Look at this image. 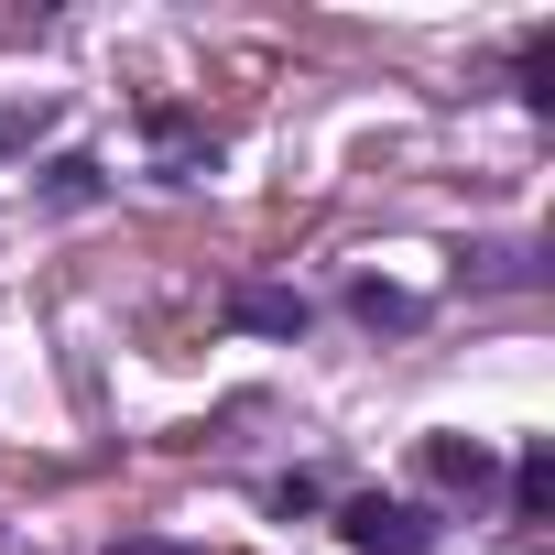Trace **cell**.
I'll return each instance as SVG.
<instances>
[{
	"label": "cell",
	"mask_w": 555,
	"mask_h": 555,
	"mask_svg": "<svg viewBox=\"0 0 555 555\" xmlns=\"http://www.w3.org/2000/svg\"><path fill=\"white\" fill-rule=\"evenodd\" d=\"M338 533H349L360 555H425V544H436V522H425L414 501H382V490H360V501L338 512Z\"/></svg>",
	"instance_id": "6da1fadb"
},
{
	"label": "cell",
	"mask_w": 555,
	"mask_h": 555,
	"mask_svg": "<svg viewBox=\"0 0 555 555\" xmlns=\"http://www.w3.org/2000/svg\"><path fill=\"white\" fill-rule=\"evenodd\" d=\"M425 479H447V490H479V479H490V457H479L468 436H425Z\"/></svg>",
	"instance_id": "3957f363"
},
{
	"label": "cell",
	"mask_w": 555,
	"mask_h": 555,
	"mask_svg": "<svg viewBox=\"0 0 555 555\" xmlns=\"http://www.w3.org/2000/svg\"><path fill=\"white\" fill-rule=\"evenodd\" d=\"M109 555H185V544H164V533H120Z\"/></svg>",
	"instance_id": "8992f818"
},
{
	"label": "cell",
	"mask_w": 555,
	"mask_h": 555,
	"mask_svg": "<svg viewBox=\"0 0 555 555\" xmlns=\"http://www.w3.org/2000/svg\"><path fill=\"white\" fill-rule=\"evenodd\" d=\"M229 317H240V327H261V338H295V327H306V295H284V284H240V295H229Z\"/></svg>",
	"instance_id": "7a4b0ae2"
},
{
	"label": "cell",
	"mask_w": 555,
	"mask_h": 555,
	"mask_svg": "<svg viewBox=\"0 0 555 555\" xmlns=\"http://www.w3.org/2000/svg\"><path fill=\"white\" fill-rule=\"evenodd\" d=\"M512 512H522V522L555 512V457H544V447H522V468H512Z\"/></svg>",
	"instance_id": "277c9868"
},
{
	"label": "cell",
	"mask_w": 555,
	"mask_h": 555,
	"mask_svg": "<svg viewBox=\"0 0 555 555\" xmlns=\"http://www.w3.org/2000/svg\"><path fill=\"white\" fill-rule=\"evenodd\" d=\"M360 317H371V327H403V317H414V306H403V295H392V284H360Z\"/></svg>",
	"instance_id": "5b68a950"
}]
</instances>
